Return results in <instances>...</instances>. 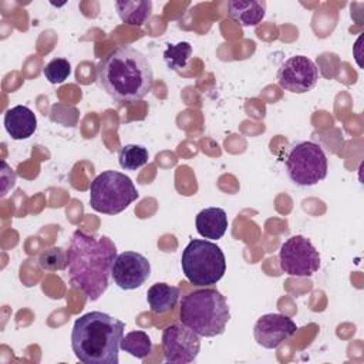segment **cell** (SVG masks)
I'll return each instance as SVG.
<instances>
[{"mask_svg": "<svg viewBox=\"0 0 364 364\" xmlns=\"http://www.w3.org/2000/svg\"><path fill=\"white\" fill-rule=\"evenodd\" d=\"M4 128L11 139H27L37 129L36 114L26 105H16L6 111Z\"/></svg>", "mask_w": 364, "mask_h": 364, "instance_id": "obj_13", "label": "cell"}, {"mask_svg": "<svg viewBox=\"0 0 364 364\" xmlns=\"http://www.w3.org/2000/svg\"><path fill=\"white\" fill-rule=\"evenodd\" d=\"M181 266L185 277L193 286L216 284L226 272V259L222 249L206 239H193L182 252Z\"/></svg>", "mask_w": 364, "mask_h": 364, "instance_id": "obj_5", "label": "cell"}, {"mask_svg": "<svg viewBox=\"0 0 364 364\" xmlns=\"http://www.w3.org/2000/svg\"><path fill=\"white\" fill-rule=\"evenodd\" d=\"M296 323L284 314L267 313L257 318L253 327V336L259 346L273 350L283 341L291 338L296 334Z\"/></svg>", "mask_w": 364, "mask_h": 364, "instance_id": "obj_12", "label": "cell"}, {"mask_svg": "<svg viewBox=\"0 0 364 364\" xmlns=\"http://www.w3.org/2000/svg\"><path fill=\"white\" fill-rule=\"evenodd\" d=\"M139 196L134 182L118 171H104L90 185V205L95 212L118 215Z\"/></svg>", "mask_w": 364, "mask_h": 364, "instance_id": "obj_6", "label": "cell"}, {"mask_svg": "<svg viewBox=\"0 0 364 364\" xmlns=\"http://www.w3.org/2000/svg\"><path fill=\"white\" fill-rule=\"evenodd\" d=\"M121 350L132 357L144 360L152 353V341L145 331L134 330L122 337Z\"/></svg>", "mask_w": 364, "mask_h": 364, "instance_id": "obj_18", "label": "cell"}, {"mask_svg": "<svg viewBox=\"0 0 364 364\" xmlns=\"http://www.w3.org/2000/svg\"><path fill=\"white\" fill-rule=\"evenodd\" d=\"M149 158V152L144 145L128 144L124 145L118 152L119 166L125 171H138L141 169Z\"/></svg>", "mask_w": 364, "mask_h": 364, "instance_id": "obj_19", "label": "cell"}, {"mask_svg": "<svg viewBox=\"0 0 364 364\" xmlns=\"http://www.w3.org/2000/svg\"><path fill=\"white\" fill-rule=\"evenodd\" d=\"M97 81L117 102L129 104L151 92L154 70L144 53L129 46H119L100 60Z\"/></svg>", "mask_w": 364, "mask_h": 364, "instance_id": "obj_2", "label": "cell"}, {"mask_svg": "<svg viewBox=\"0 0 364 364\" xmlns=\"http://www.w3.org/2000/svg\"><path fill=\"white\" fill-rule=\"evenodd\" d=\"M279 264L289 276L309 277L318 270L320 255L307 237L294 235L280 246Z\"/></svg>", "mask_w": 364, "mask_h": 364, "instance_id": "obj_8", "label": "cell"}, {"mask_svg": "<svg viewBox=\"0 0 364 364\" xmlns=\"http://www.w3.org/2000/svg\"><path fill=\"white\" fill-rule=\"evenodd\" d=\"M151 276V263L138 252H122L117 255L111 277L114 283L122 290H134L141 287Z\"/></svg>", "mask_w": 364, "mask_h": 364, "instance_id": "obj_11", "label": "cell"}, {"mask_svg": "<svg viewBox=\"0 0 364 364\" xmlns=\"http://www.w3.org/2000/svg\"><path fill=\"white\" fill-rule=\"evenodd\" d=\"M181 291L178 287L166 283H155L146 291V301L155 314H165L176 306Z\"/></svg>", "mask_w": 364, "mask_h": 364, "instance_id": "obj_16", "label": "cell"}, {"mask_svg": "<svg viewBox=\"0 0 364 364\" xmlns=\"http://www.w3.org/2000/svg\"><path fill=\"white\" fill-rule=\"evenodd\" d=\"M229 318L226 299L215 289L193 290L181 300L179 320L199 337L223 334Z\"/></svg>", "mask_w": 364, "mask_h": 364, "instance_id": "obj_4", "label": "cell"}, {"mask_svg": "<svg viewBox=\"0 0 364 364\" xmlns=\"http://www.w3.org/2000/svg\"><path fill=\"white\" fill-rule=\"evenodd\" d=\"M196 230L198 233L210 240H218L220 239L228 229V215L225 209L212 206V208H205L202 209L195 219Z\"/></svg>", "mask_w": 364, "mask_h": 364, "instance_id": "obj_14", "label": "cell"}, {"mask_svg": "<svg viewBox=\"0 0 364 364\" xmlns=\"http://www.w3.org/2000/svg\"><path fill=\"white\" fill-rule=\"evenodd\" d=\"M43 74H44L46 80H48V82L61 84L71 74V64L68 60L61 58V57L53 58L50 63L46 64Z\"/></svg>", "mask_w": 364, "mask_h": 364, "instance_id": "obj_21", "label": "cell"}, {"mask_svg": "<svg viewBox=\"0 0 364 364\" xmlns=\"http://www.w3.org/2000/svg\"><path fill=\"white\" fill-rule=\"evenodd\" d=\"M117 255V246L109 237L75 230L67 249L70 284L81 290L88 300H98L108 289Z\"/></svg>", "mask_w": 364, "mask_h": 364, "instance_id": "obj_1", "label": "cell"}, {"mask_svg": "<svg viewBox=\"0 0 364 364\" xmlns=\"http://www.w3.org/2000/svg\"><path fill=\"white\" fill-rule=\"evenodd\" d=\"M320 73L313 60L306 55H293L284 60L277 70V84L290 92L304 94L313 90L318 81Z\"/></svg>", "mask_w": 364, "mask_h": 364, "instance_id": "obj_10", "label": "cell"}, {"mask_svg": "<svg viewBox=\"0 0 364 364\" xmlns=\"http://www.w3.org/2000/svg\"><path fill=\"white\" fill-rule=\"evenodd\" d=\"M192 55V46L188 41H179L176 44H168L164 51V60L169 70L185 68Z\"/></svg>", "mask_w": 364, "mask_h": 364, "instance_id": "obj_20", "label": "cell"}, {"mask_svg": "<svg viewBox=\"0 0 364 364\" xmlns=\"http://www.w3.org/2000/svg\"><path fill=\"white\" fill-rule=\"evenodd\" d=\"M125 323L102 311H91L74 321L71 348L84 364H117Z\"/></svg>", "mask_w": 364, "mask_h": 364, "instance_id": "obj_3", "label": "cell"}, {"mask_svg": "<svg viewBox=\"0 0 364 364\" xmlns=\"http://www.w3.org/2000/svg\"><path fill=\"white\" fill-rule=\"evenodd\" d=\"M284 169L289 179L296 186H313L327 176V155L320 144L313 141H296L287 146Z\"/></svg>", "mask_w": 364, "mask_h": 364, "instance_id": "obj_7", "label": "cell"}, {"mask_svg": "<svg viewBox=\"0 0 364 364\" xmlns=\"http://www.w3.org/2000/svg\"><path fill=\"white\" fill-rule=\"evenodd\" d=\"M266 1L230 0L228 1V17L242 27L257 26L266 14Z\"/></svg>", "mask_w": 364, "mask_h": 364, "instance_id": "obj_15", "label": "cell"}, {"mask_svg": "<svg viewBox=\"0 0 364 364\" xmlns=\"http://www.w3.org/2000/svg\"><path fill=\"white\" fill-rule=\"evenodd\" d=\"M119 18L128 24L139 27L152 13V1L149 0H118L115 3Z\"/></svg>", "mask_w": 364, "mask_h": 364, "instance_id": "obj_17", "label": "cell"}, {"mask_svg": "<svg viewBox=\"0 0 364 364\" xmlns=\"http://www.w3.org/2000/svg\"><path fill=\"white\" fill-rule=\"evenodd\" d=\"M199 350V336L185 324H171L162 331V351L166 363H192L196 360Z\"/></svg>", "mask_w": 364, "mask_h": 364, "instance_id": "obj_9", "label": "cell"}, {"mask_svg": "<svg viewBox=\"0 0 364 364\" xmlns=\"http://www.w3.org/2000/svg\"><path fill=\"white\" fill-rule=\"evenodd\" d=\"M38 263L47 272H57L67 267V252L63 247H51L41 253Z\"/></svg>", "mask_w": 364, "mask_h": 364, "instance_id": "obj_22", "label": "cell"}]
</instances>
